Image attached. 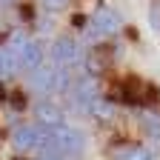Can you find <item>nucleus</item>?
Returning <instances> with one entry per match:
<instances>
[{"mask_svg":"<svg viewBox=\"0 0 160 160\" xmlns=\"http://www.w3.org/2000/svg\"><path fill=\"white\" fill-rule=\"evenodd\" d=\"M46 143L49 146H54V149H60L69 160L72 157H77L80 152L86 149V134L80 132V129H74V126H54V129H46Z\"/></svg>","mask_w":160,"mask_h":160,"instance_id":"1","label":"nucleus"},{"mask_svg":"<svg viewBox=\"0 0 160 160\" xmlns=\"http://www.w3.org/2000/svg\"><path fill=\"white\" fill-rule=\"evenodd\" d=\"M120 26H123V17H120L117 9L112 6H97L92 20H89V34L92 37H112L120 32Z\"/></svg>","mask_w":160,"mask_h":160,"instance_id":"2","label":"nucleus"},{"mask_svg":"<svg viewBox=\"0 0 160 160\" xmlns=\"http://www.w3.org/2000/svg\"><path fill=\"white\" fill-rule=\"evenodd\" d=\"M52 60L60 69H69V66H74V63L83 60V49H80V43L72 34H60L52 43Z\"/></svg>","mask_w":160,"mask_h":160,"instance_id":"3","label":"nucleus"},{"mask_svg":"<svg viewBox=\"0 0 160 160\" xmlns=\"http://www.w3.org/2000/svg\"><path fill=\"white\" fill-rule=\"evenodd\" d=\"M69 100L77 109L92 112V106L97 100H103V97H100V86L94 83V77H77L72 83V89H69Z\"/></svg>","mask_w":160,"mask_h":160,"instance_id":"4","label":"nucleus"},{"mask_svg":"<svg viewBox=\"0 0 160 160\" xmlns=\"http://www.w3.org/2000/svg\"><path fill=\"white\" fill-rule=\"evenodd\" d=\"M43 140H46V126H40V123H23L12 132L14 152H37Z\"/></svg>","mask_w":160,"mask_h":160,"instance_id":"5","label":"nucleus"},{"mask_svg":"<svg viewBox=\"0 0 160 160\" xmlns=\"http://www.w3.org/2000/svg\"><path fill=\"white\" fill-rule=\"evenodd\" d=\"M29 86L37 92V94H57L60 92V69H52V66H40L29 74Z\"/></svg>","mask_w":160,"mask_h":160,"instance_id":"6","label":"nucleus"},{"mask_svg":"<svg viewBox=\"0 0 160 160\" xmlns=\"http://www.w3.org/2000/svg\"><path fill=\"white\" fill-rule=\"evenodd\" d=\"M17 63H20V69L23 72H34V69H40L43 66V46H40V40H23V43H20L17 49Z\"/></svg>","mask_w":160,"mask_h":160,"instance_id":"7","label":"nucleus"},{"mask_svg":"<svg viewBox=\"0 0 160 160\" xmlns=\"http://www.w3.org/2000/svg\"><path fill=\"white\" fill-rule=\"evenodd\" d=\"M34 117H37V123H40V126H46V129L66 126V112L60 109L54 100H49V97H43V100L34 106Z\"/></svg>","mask_w":160,"mask_h":160,"instance_id":"8","label":"nucleus"},{"mask_svg":"<svg viewBox=\"0 0 160 160\" xmlns=\"http://www.w3.org/2000/svg\"><path fill=\"white\" fill-rule=\"evenodd\" d=\"M137 123H140V129H143V134H146L149 140L160 143V114H157V112H140Z\"/></svg>","mask_w":160,"mask_h":160,"instance_id":"9","label":"nucleus"},{"mask_svg":"<svg viewBox=\"0 0 160 160\" xmlns=\"http://www.w3.org/2000/svg\"><path fill=\"white\" fill-rule=\"evenodd\" d=\"M17 69H20V63H17V52L9 49V46H3V49H0V77H12Z\"/></svg>","mask_w":160,"mask_h":160,"instance_id":"10","label":"nucleus"},{"mask_svg":"<svg viewBox=\"0 0 160 160\" xmlns=\"http://www.w3.org/2000/svg\"><path fill=\"white\" fill-rule=\"evenodd\" d=\"M89 114H94L97 120H112L114 117V103H109V100H97Z\"/></svg>","mask_w":160,"mask_h":160,"instance_id":"11","label":"nucleus"},{"mask_svg":"<svg viewBox=\"0 0 160 160\" xmlns=\"http://www.w3.org/2000/svg\"><path fill=\"white\" fill-rule=\"evenodd\" d=\"M43 6H46L49 12H60V9L69 6V0H43Z\"/></svg>","mask_w":160,"mask_h":160,"instance_id":"12","label":"nucleus"},{"mask_svg":"<svg viewBox=\"0 0 160 160\" xmlns=\"http://www.w3.org/2000/svg\"><path fill=\"white\" fill-rule=\"evenodd\" d=\"M149 20H152V29L160 32V6H152L149 9Z\"/></svg>","mask_w":160,"mask_h":160,"instance_id":"13","label":"nucleus"},{"mask_svg":"<svg viewBox=\"0 0 160 160\" xmlns=\"http://www.w3.org/2000/svg\"><path fill=\"white\" fill-rule=\"evenodd\" d=\"M0 100H6V89H3V83H0Z\"/></svg>","mask_w":160,"mask_h":160,"instance_id":"14","label":"nucleus"},{"mask_svg":"<svg viewBox=\"0 0 160 160\" xmlns=\"http://www.w3.org/2000/svg\"><path fill=\"white\" fill-rule=\"evenodd\" d=\"M0 3H3V6H12V3H14V0H0Z\"/></svg>","mask_w":160,"mask_h":160,"instance_id":"15","label":"nucleus"}]
</instances>
